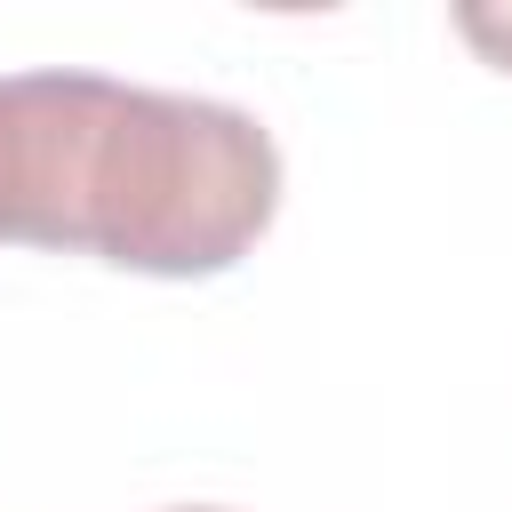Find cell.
I'll return each mask as SVG.
<instances>
[{
    "mask_svg": "<svg viewBox=\"0 0 512 512\" xmlns=\"http://www.w3.org/2000/svg\"><path fill=\"white\" fill-rule=\"evenodd\" d=\"M456 32H464L472 48H488V64H496V72H512V16H496V8H464V16H456Z\"/></svg>",
    "mask_w": 512,
    "mask_h": 512,
    "instance_id": "7a4b0ae2",
    "label": "cell"
},
{
    "mask_svg": "<svg viewBox=\"0 0 512 512\" xmlns=\"http://www.w3.org/2000/svg\"><path fill=\"white\" fill-rule=\"evenodd\" d=\"M280 208V144L216 96L104 72L0 80V240L152 280L232 272Z\"/></svg>",
    "mask_w": 512,
    "mask_h": 512,
    "instance_id": "6da1fadb",
    "label": "cell"
},
{
    "mask_svg": "<svg viewBox=\"0 0 512 512\" xmlns=\"http://www.w3.org/2000/svg\"><path fill=\"white\" fill-rule=\"evenodd\" d=\"M184 512H224V504H184Z\"/></svg>",
    "mask_w": 512,
    "mask_h": 512,
    "instance_id": "3957f363",
    "label": "cell"
}]
</instances>
